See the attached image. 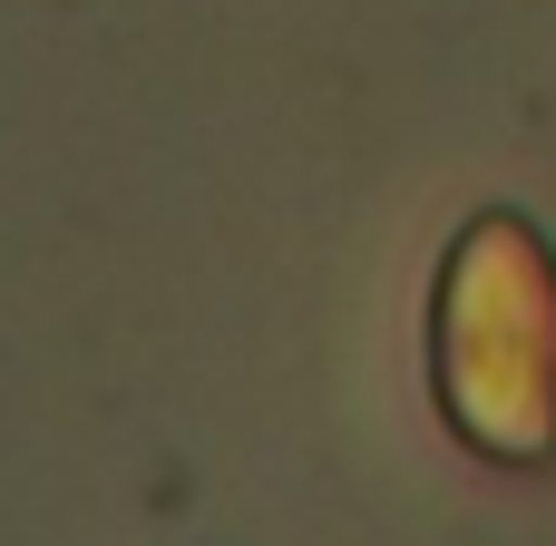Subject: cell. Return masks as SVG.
<instances>
[{
    "label": "cell",
    "mask_w": 556,
    "mask_h": 546,
    "mask_svg": "<svg viewBox=\"0 0 556 546\" xmlns=\"http://www.w3.org/2000/svg\"><path fill=\"white\" fill-rule=\"evenodd\" d=\"M440 410L489 459H547L556 449V254L518 215H489L450 244Z\"/></svg>",
    "instance_id": "6da1fadb"
}]
</instances>
